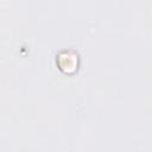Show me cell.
<instances>
[{"instance_id": "6da1fadb", "label": "cell", "mask_w": 152, "mask_h": 152, "mask_svg": "<svg viewBox=\"0 0 152 152\" xmlns=\"http://www.w3.org/2000/svg\"><path fill=\"white\" fill-rule=\"evenodd\" d=\"M56 62L62 72L74 74L80 65V57L78 53L74 50H64L57 55Z\"/></svg>"}]
</instances>
